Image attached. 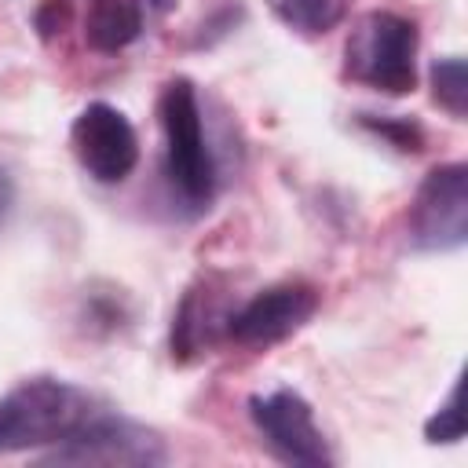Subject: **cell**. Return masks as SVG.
<instances>
[{
	"label": "cell",
	"instance_id": "cell-1",
	"mask_svg": "<svg viewBox=\"0 0 468 468\" xmlns=\"http://www.w3.org/2000/svg\"><path fill=\"white\" fill-rule=\"evenodd\" d=\"M106 406H99L84 388L55 377H33L0 399V453L62 446L84 424H91Z\"/></svg>",
	"mask_w": 468,
	"mask_h": 468
},
{
	"label": "cell",
	"instance_id": "cell-2",
	"mask_svg": "<svg viewBox=\"0 0 468 468\" xmlns=\"http://www.w3.org/2000/svg\"><path fill=\"white\" fill-rule=\"evenodd\" d=\"M344 73L384 95H406L417 84V26L395 11H366L344 40Z\"/></svg>",
	"mask_w": 468,
	"mask_h": 468
},
{
	"label": "cell",
	"instance_id": "cell-3",
	"mask_svg": "<svg viewBox=\"0 0 468 468\" xmlns=\"http://www.w3.org/2000/svg\"><path fill=\"white\" fill-rule=\"evenodd\" d=\"M157 117L165 132V168H168L176 194L190 208H208L212 190H216V165L205 143L197 91L186 77H172L161 88Z\"/></svg>",
	"mask_w": 468,
	"mask_h": 468
},
{
	"label": "cell",
	"instance_id": "cell-4",
	"mask_svg": "<svg viewBox=\"0 0 468 468\" xmlns=\"http://www.w3.org/2000/svg\"><path fill=\"white\" fill-rule=\"evenodd\" d=\"M468 238V168L439 165L417 186L410 205V241L424 252L461 249Z\"/></svg>",
	"mask_w": 468,
	"mask_h": 468
},
{
	"label": "cell",
	"instance_id": "cell-5",
	"mask_svg": "<svg viewBox=\"0 0 468 468\" xmlns=\"http://www.w3.org/2000/svg\"><path fill=\"white\" fill-rule=\"evenodd\" d=\"M77 165L95 183H124L139 161V139L128 117L110 102H88L69 128Z\"/></svg>",
	"mask_w": 468,
	"mask_h": 468
},
{
	"label": "cell",
	"instance_id": "cell-6",
	"mask_svg": "<svg viewBox=\"0 0 468 468\" xmlns=\"http://www.w3.org/2000/svg\"><path fill=\"white\" fill-rule=\"evenodd\" d=\"M249 417L260 431V439L267 442V450L289 464H329L333 453L325 446L322 428L314 424V413L307 406V399H300L296 391L282 388V391H267V395H252L249 399Z\"/></svg>",
	"mask_w": 468,
	"mask_h": 468
},
{
	"label": "cell",
	"instance_id": "cell-7",
	"mask_svg": "<svg viewBox=\"0 0 468 468\" xmlns=\"http://www.w3.org/2000/svg\"><path fill=\"white\" fill-rule=\"evenodd\" d=\"M318 311V289L307 282H278L245 300L227 318V336L241 347H271L292 336Z\"/></svg>",
	"mask_w": 468,
	"mask_h": 468
},
{
	"label": "cell",
	"instance_id": "cell-8",
	"mask_svg": "<svg viewBox=\"0 0 468 468\" xmlns=\"http://www.w3.org/2000/svg\"><path fill=\"white\" fill-rule=\"evenodd\" d=\"M48 461H58V464H161L165 446L154 431L102 410L73 439L55 446L48 453Z\"/></svg>",
	"mask_w": 468,
	"mask_h": 468
},
{
	"label": "cell",
	"instance_id": "cell-9",
	"mask_svg": "<svg viewBox=\"0 0 468 468\" xmlns=\"http://www.w3.org/2000/svg\"><path fill=\"white\" fill-rule=\"evenodd\" d=\"M227 318H230V311H223L219 292H212L208 282L194 285L183 296L176 322H172V355H179V358L201 355L216 340V333H227Z\"/></svg>",
	"mask_w": 468,
	"mask_h": 468
},
{
	"label": "cell",
	"instance_id": "cell-10",
	"mask_svg": "<svg viewBox=\"0 0 468 468\" xmlns=\"http://www.w3.org/2000/svg\"><path fill=\"white\" fill-rule=\"evenodd\" d=\"M143 33V4L139 0H91L84 15V44L99 55H113L128 48Z\"/></svg>",
	"mask_w": 468,
	"mask_h": 468
},
{
	"label": "cell",
	"instance_id": "cell-11",
	"mask_svg": "<svg viewBox=\"0 0 468 468\" xmlns=\"http://www.w3.org/2000/svg\"><path fill=\"white\" fill-rule=\"evenodd\" d=\"M267 7L274 11L278 22L307 37L333 29L344 15V0H267Z\"/></svg>",
	"mask_w": 468,
	"mask_h": 468
},
{
	"label": "cell",
	"instance_id": "cell-12",
	"mask_svg": "<svg viewBox=\"0 0 468 468\" xmlns=\"http://www.w3.org/2000/svg\"><path fill=\"white\" fill-rule=\"evenodd\" d=\"M431 88H435V102L446 106L453 117H464L468 110V80H464V58L450 55L439 58L431 66Z\"/></svg>",
	"mask_w": 468,
	"mask_h": 468
},
{
	"label": "cell",
	"instance_id": "cell-13",
	"mask_svg": "<svg viewBox=\"0 0 468 468\" xmlns=\"http://www.w3.org/2000/svg\"><path fill=\"white\" fill-rule=\"evenodd\" d=\"M464 435V413H461V380H453L446 402L431 413V420L424 424V439L428 442H461Z\"/></svg>",
	"mask_w": 468,
	"mask_h": 468
},
{
	"label": "cell",
	"instance_id": "cell-14",
	"mask_svg": "<svg viewBox=\"0 0 468 468\" xmlns=\"http://www.w3.org/2000/svg\"><path fill=\"white\" fill-rule=\"evenodd\" d=\"M11 201H15V186H11V176H7L4 168H0V219L7 216Z\"/></svg>",
	"mask_w": 468,
	"mask_h": 468
},
{
	"label": "cell",
	"instance_id": "cell-15",
	"mask_svg": "<svg viewBox=\"0 0 468 468\" xmlns=\"http://www.w3.org/2000/svg\"><path fill=\"white\" fill-rule=\"evenodd\" d=\"M150 4H154L157 11H168V7H172V0H150Z\"/></svg>",
	"mask_w": 468,
	"mask_h": 468
}]
</instances>
